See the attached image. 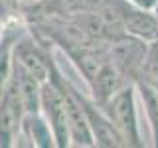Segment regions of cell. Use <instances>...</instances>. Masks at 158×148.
I'll list each match as a JSON object with an SVG mask.
<instances>
[{"instance_id":"cell-1","label":"cell","mask_w":158,"mask_h":148,"mask_svg":"<svg viewBox=\"0 0 158 148\" xmlns=\"http://www.w3.org/2000/svg\"><path fill=\"white\" fill-rule=\"evenodd\" d=\"M136 101H138L136 85L127 83L103 107L109 121L113 122V126L117 128L121 138L125 140V146H144V140H142L140 134V125H138Z\"/></svg>"},{"instance_id":"cell-2","label":"cell","mask_w":158,"mask_h":148,"mask_svg":"<svg viewBox=\"0 0 158 148\" xmlns=\"http://www.w3.org/2000/svg\"><path fill=\"white\" fill-rule=\"evenodd\" d=\"M148 47H150V42H146V39H140L136 36H131V34H121V36L111 39L107 53L113 65L131 83H135V79L140 73L142 63L146 59Z\"/></svg>"},{"instance_id":"cell-3","label":"cell","mask_w":158,"mask_h":148,"mask_svg":"<svg viewBox=\"0 0 158 148\" xmlns=\"http://www.w3.org/2000/svg\"><path fill=\"white\" fill-rule=\"evenodd\" d=\"M40 107L42 115L52 126L56 146H71L69 138V125H67V105H65V89H61L56 81L42 83L40 93Z\"/></svg>"},{"instance_id":"cell-4","label":"cell","mask_w":158,"mask_h":148,"mask_svg":"<svg viewBox=\"0 0 158 148\" xmlns=\"http://www.w3.org/2000/svg\"><path fill=\"white\" fill-rule=\"evenodd\" d=\"M65 105H67V125H69V138L73 146H97L95 134L91 130L89 118L83 111L81 103L71 93L67 81H65Z\"/></svg>"},{"instance_id":"cell-5","label":"cell","mask_w":158,"mask_h":148,"mask_svg":"<svg viewBox=\"0 0 158 148\" xmlns=\"http://www.w3.org/2000/svg\"><path fill=\"white\" fill-rule=\"evenodd\" d=\"M14 61L26 69L30 75H34L40 83H46L52 79V63L34 42H28V39L18 42L14 46Z\"/></svg>"},{"instance_id":"cell-6","label":"cell","mask_w":158,"mask_h":148,"mask_svg":"<svg viewBox=\"0 0 158 148\" xmlns=\"http://www.w3.org/2000/svg\"><path fill=\"white\" fill-rule=\"evenodd\" d=\"M127 83H131V81H128V79L113 65L111 59H109L105 65H103V69L95 75V79L89 83L91 99L103 109L109 101H111V97L115 95L117 91H121Z\"/></svg>"},{"instance_id":"cell-7","label":"cell","mask_w":158,"mask_h":148,"mask_svg":"<svg viewBox=\"0 0 158 148\" xmlns=\"http://www.w3.org/2000/svg\"><path fill=\"white\" fill-rule=\"evenodd\" d=\"M136 93L138 99H140L142 107H144V115L148 121V126H150V134H152V146L158 148V89L148 85V83L136 79Z\"/></svg>"},{"instance_id":"cell-8","label":"cell","mask_w":158,"mask_h":148,"mask_svg":"<svg viewBox=\"0 0 158 148\" xmlns=\"http://www.w3.org/2000/svg\"><path fill=\"white\" fill-rule=\"evenodd\" d=\"M12 73H14V46L4 43V47L0 49V99L6 93Z\"/></svg>"},{"instance_id":"cell-9","label":"cell","mask_w":158,"mask_h":148,"mask_svg":"<svg viewBox=\"0 0 158 148\" xmlns=\"http://www.w3.org/2000/svg\"><path fill=\"white\" fill-rule=\"evenodd\" d=\"M4 39V22H2V18H0V42Z\"/></svg>"}]
</instances>
